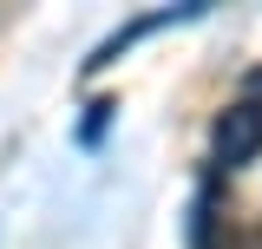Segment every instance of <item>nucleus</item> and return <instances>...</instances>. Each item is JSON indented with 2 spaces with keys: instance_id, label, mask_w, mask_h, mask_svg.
<instances>
[{
  "instance_id": "obj_1",
  "label": "nucleus",
  "mask_w": 262,
  "mask_h": 249,
  "mask_svg": "<svg viewBox=\"0 0 262 249\" xmlns=\"http://www.w3.org/2000/svg\"><path fill=\"white\" fill-rule=\"evenodd\" d=\"M249 157H262V98H236L216 131H210V171H243Z\"/></svg>"
},
{
  "instance_id": "obj_3",
  "label": "nucleus",
  "mask_w": 262,
  "mask_h": 249,
  "mask_svg": "<svg viewBox=\"0 0 262 249\" xmlns=\"http://www.w3.org/2000/svg\"><path fill=\"white\" fill-rule=\"evenodd\" d=\"M164 20H177V13H144V20H125V27H118V33H112V39H105V46L92 53V59H85V72H98V66H112V59H118V53L131 46V39H144V33H158Z\"/></svg>"
},
{
  "instance_id": "obj_2",
  "label": "nucleus",
  "mask_w": 262,
  "mask_h": 249,
  "mask_svg": "<svg viewBox=\"0 0 262 249\" xmlns=\"http://www.w3.org/2000/svg\"><path fill=\"white\" fill-rule=\"evenodd\" d=\"M216 230H223V177L203 171L196 203H190V249H216Z\"/></svg>"
},
{
  "instance_id": "obj_4",
  "label": "nucleus",
  "mask_w": 262,
  "mask_h": 249,
  "mask_svg": "<svg viewBox=\"0 0 262 249\" xmlns=\"http://www.w3.org/2000/svg\"><path fill=\"white\" fill-rule=\"evenodd\" d=\"M112 112H118V98H92V105H85V131H79V144H98L105 125H112Z\"/></svg>"
}]
</instances>
